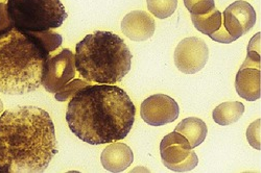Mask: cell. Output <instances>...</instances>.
Instances as JSON below:
<instances>
[{"label":"cell","instance_id":"15","mask_svg":"<svg viewBox=\"0 0 261 173\" xmlns=\"http://www.w3.org/2000/svg\"><path fill=\"white\" fill-rule=\"evenodd\" d=\"M245 105L239 101H227L217 105L213 110L212 117L215 123L227 126L235 123L243 117Z\"/></svg>","mask_w":261,"mask_h":173},{"label":"cell","instance_id":"21","mask_svg":"<svg viewBox=\"0 0 261 173\" xmlns=\"http://www.w3.org/2000/svg\"><path fill=\"white\" fill-rule=\"evenodd\" d=\"M213 41L219 42V43H224V44H230V43L236 41L232 36L228 34L226 31L225 26L222 24V26L217 30L215 33H213L211 36H209Z\"/></svg>","mask_w":261,"mask_h":173},{"label":"cell","instance_id":"16","mask_svg":"<svg viewBox=\"0 0 261 173\" xmlns=\"http://www.w3.org/2000/svg\"><path fill=\"white\" fill-rule=\"evenodd\" d=\"M191 21L199 32L211 36L222 26L223 16L219 10L213 9L205 15H191Z\"/></svg>","mask_w":261,"mask_h":173},{"label":"cell","instance_id":"10","mask_svg":"<svg viewBox=\"0 0 261 173\" xmlns=\"http://www.w3.org/2000/svg\"><path fill=\"white\" fill-rule=\"evenodd\" d=\"M222 16L223 25L235 40L248 34L256 23L254 8L244 0H238L230 5Z\"/></svg>","mask_w":261,"mask_h":173},{"label":"cell","instance_id":"6","mask_svg":"<svg viewBox=\"0 0 261 173\" xmlns=\"http://www.w3.org/2000/svg\"><path fill=\"white\" fill-rule=\"evenodd\" d=\"M160 156L164 166L175 172L190 171L199 163L198 156L187 139L175 131L162 139Z\"/></svg>","mask_w":261,"mask_h":173},{"label":"cell","instance_id":"20","mask_svg":"<svg viewBox=\"0 0 261 173\" xmlns=\"http://www.w3.org/2000/svg\"><path fill=\"white\" fill-rule=\"evenodd\" d=\"M260 124H261V120L257 119L248 127V131H247V139L249 144L257 150L261 149Z\"/></svg>","mask_w":261,"mask_h":173},{"label":"cell","instance_id":"17","mask_svg":"<svg viewBox=\"0 0 261 173\" xmlns=\"http://www.w3.org/2000/svg\"><path fill=\"white\" fill-rule=\"evenodd\" d=\"M147 9L155 17L166 19L176 12L178 0H146Z\"/></svg>","mask_w":261,"mask_h":173},{"label":"cell","instance_id":"19","mask_svg":"<svg viewBox=\"0 0 261 173\" xmlns=\"http://www.w3.org/2000/svg\"><path fill=\"white\" fill-rule=\"evenodd\" d=\"M191 15H205L215 9L214 0H183Z\"/></svg>","mask_w":261,"mask_h":173},{"label":"cell","instance_id":"3","mask_svg":"<svg viewBox=\"0 0 261 173\" xmlns=\"http://www.w3.org/2000/svg\"><path fill=\"white\" fill-rule=\"evenodd\" d=\"M63 38L53 31L31 33L13 25L0 32V93L23 95L42 84L45 63L61 47Z\"/></svg>","mask_w":261,"mask_h":173},{"label":"cell","instance_id":"4","mask_svg":"<svg viewBox=\"0 0 261 173\" xmlns=\"http://www.w3.org/2000/svg\"><path fill=\"white\" fill-rule=\"evenodd\" d=\"M132 59L125 42L111 32L87 35L75 46V69L90 82L111 84L120 81L130 70Z\"/></svg>","mask_w":261,"mask_h":173},{"label":"cell","instance_id":"12","mask_svg":"<svg viewBox=\"0 0 261 173\" xmlns=\"http://www.w3.org/2000/svg\"><path fill=\"white\" fill-rule=\"evenodd\" d=\"M235 89L245 100L255 101L261 97L260 67L243 64L235 77Z\"/></svg>","mask_w":261,"mask_h":173},{"label":"cell","instance_id":"5","mask_svg":"<svg viewBox=\"0 0 261 173\" xmlns=\"http://www.w3.org/2000/svg\"><path fill=\"white\" fill-rule=\"evenodd\" d=\"M6 7L13 26L23 32L53 31L68 17L61 0H7Z\"/></svg>","mask_w":261,"mask_h":173},{"label":"cell","instance_id":"7","mask_svg":"<svg viewBox=\"0 0 261 173\" xmlns=\"http://www.w3.org/2000/svg\"><path fill=\"white\" fill-rule=\"evenodd\" d=\"M74 54L68 48L55 50L48 56L42 76V85L49 93H57L75 76Z\"/></svg>","mask_w":261,"mask_h":173},{"label":"cell","instance_id":"11","mask_svg":"<svg viewBox=\"0 0 261 173\" xmlns=\"http://www.w3.org/2000/svg\"><path fill=\"white\" fill-rule=\"evenodd\" d=\"M155 20L144 11H133L121 21V31L129 40L142 42L150 39L155 33Z\"/></svg>","mask_w":261,"mask_h":173},{"label":"cell","instance_id":"14","mask_svg":"<svg viewBox=\"0 0 261 173\" xmlns=\"http://www.w3.org/2000/svg\"><path fill=\"white\" fill-rule=\"evenodd\" d=\"M175 132L181 134L187 139L192 148L201 145L208 133L206 123L197 117H189L182 120L176 127Z\"/></svg>","mask_w":261,"mask_h":173},{"label":"cell","instance_id":"13","mask_svg":"<svg viewBox=\"0 0 261 173\" xmlns=\"http://www.w3.org/2000/svg\"><path fill=\"white\" fill-rule=\"evenodd\" d=\"M134 154L124 143L112 142L101 153L100 162L102 167L109 172H122L132 165Z\"/></svg>","mask_w":261,"mask_h":173},{"label":"cell","instance_id":"8","mask_svg":"<svg viewBox=\"0 0 261 173\" xmlns=\"http://www.w3.org/2000/svg\"><path fill=\"white\" fill-rule=\"evenodd\" d=\"M209 59V49L206 42L197 37L182 40L175 50L176 67L185 74H194L201 71Z\"/></svg>","mask_w":261,"mask_h":173},{"label":"cell","instance_id":"22","mask_svg":"<svg viewBox=\"0 0 261 173\" xmlns=\"http://www.w3.org/2000/svg\"><path fill=\"white\" fill-rule=\"evenodd\" d=\"M13 24L9 19L6 4H0V32L11 27Z\"/></svg>","mask_w":261,"mask_h":173},{"label":"cell","instance_id":"2","mask_svg":"<svg viewBox=\"0 0 261 173\" xmlns=\"http://www.w3.org/2000/svg\"><path fill=\"white\" fill-rule=\"evenodd\" d=\"M136 107L124 90L112 84H89L70 100L66 121L82 141L101 145L124 139L135 121Z\"/></svg>","mask_w":261,"mask_h":173},{"label":"cell","instance_id":"23","mask_svg":"<svg viewBox=\"0 0 261 173\" xmlns=\"http://www.w3.org/2000/svg\"><path fill=\"white\" fill-rule=\"evenodd\" d=\"M3 111H4V103H3L2 99H0V114L3 113Z\"/></svg>","mask_w":261,"mask_h":173},{"label":"cell","instance_id":"9","mask_svg":"<svg viewBox=\"0 0 261 173\" xmlns=\"http://www.w3.org/2000/svg\"><path fill=\"white\" fill-rule=\"evenodd\" d=\"M179 105L175 99L165 94H155L143 100L140 115L151 126H162L178 119Z\"/></svg>","mask_w":261,"mask_h":173},{"label":"cell","instance_id":"24","mask_svg":"<svg viewBox=\"0 0 261 173\" xmlns=\"http://www.w3.org/2000/svg\"><path fill=\"white\" fill-rule=\"evenodd\" d=\"M6 0H0V4H5Z\"/></svg>","mask_w":261,"mask_h":173},{"label":"cell","instance_id":"18","mask_svg":"<svg viewBox=\"0 0 261 173\" xmlns=\"http://www.w3.org/2000/svg\"><path fill=\"white\" fill-rule=\"evenodd\" d=\"M89 84H90V81H88V80L75 78L65 84L60 91H58L56 93L55 97L58 101H61V102L67 101V100L71 99L80 90H82L83 88H85V86L89 85Z\"/></svg>","mask_w":261,"mask_h":173},{"label":"cell","instance_id":"1","mask_svg":"<svg viewBox=\"0 0 261 173\" xmlns=\"http://www.w3.org/2000/svg\"><path fill=\"white\" fill-rule=\"evenodd\" d=\"M58 151L45 110L18 106L0 115V173L44 172Z\"/></svg>","mask_w":261,"mask_h":173}]
</instances>
